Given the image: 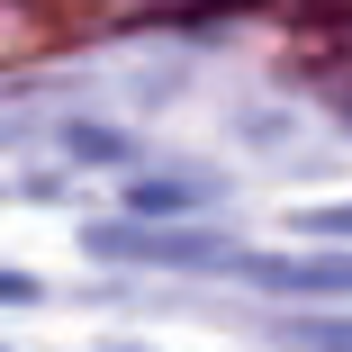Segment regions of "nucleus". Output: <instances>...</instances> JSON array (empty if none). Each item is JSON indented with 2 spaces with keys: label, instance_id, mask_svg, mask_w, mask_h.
Returning a JSON list of instances; mask_svg holds the SVG:
<instances>
[{
  "label": "nucleus",
  "instance_id": "1",
  "mask_svg": "<svg viewBox=\"0 0 352 352\" xmlns=\"http://www.w3.org/2000/svg\"><path fill=\"white\" fill-rule=\"evenodd\" d=\"M82 244L109 262H235L226 235H163V226H91Z\"/></svg>",
  "mask_w": 352,
  "mask_h": 352
},
{
  "label": "nucleus",
  "instance_id": "2",
  "mask_svg": "<svg viewBox=\"0 0 352 352\" xmlns=\"http://www.w3.org/2000/svg\"><path fill=\"white\" fill-rule=\"evenodd\" d=\"M244 280L262 289H325V298H352V262H316V253H235Z\"/></svg>",
  "mask_w": 352,
  "mask_h": 352
},
{
  "label": "nucleus",
  "instance_id": "3",
  "mask_svg": "<svg viewBox=\"0 0 352 352\" xmlns=\"http://www.w3.org/2000/svg\"><path fill=\"white\" fill-rule=\"evenodd\" d=\"M63 154H73V163H91V172H109V163H126L135 145H126L118 126H91V118H73V126H63Z\"/></svg>",
  "mask_w": 352,
  "mask_h": 352
},
{
  "label": "nucleus",
  "instance_id": "4",
  "mask_svg": "<svg viewBox=\"0 0 352 352\" xmlns=\"http://www.w3.org/2000/svg\"><path fill=\"white\" fill-rule=\"evenodd\" d=\"M208 199V181H135V208L145 217H172V208H199Z\"/></svg>",
  "mask_w": 352,
  "mask_h": 352
},
{
  "label": "nucleus",
  "instance_id": "5",
  "mask_svg": "<svg viewBox=\"0 0 352 352\" xmlns=\"http://www.w3.org/2000/svg\"><path fill=\"white\" fill-rule=\"evenodd\" d=\"M298 235H334V244H352V208H307V217H289Z\"/></svg>",
  "mask_w": 352,
  "mask_h": 352
},
{
  "label": "nucleus",
  "instance_id": "6",
  "mask_svg": "<svg viewBox=\"0 0 352 352\" xmlns=\"http://www.w3.org/2000/svg\"><path fill=\"white\" fill-rule=\"evenodd\" d=\"M307 352H352V325H289Z\"/></svg>",
  "mask_w": 352,
  "mask_h": 352
}]
</instances>
